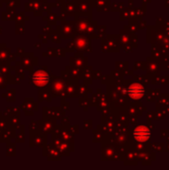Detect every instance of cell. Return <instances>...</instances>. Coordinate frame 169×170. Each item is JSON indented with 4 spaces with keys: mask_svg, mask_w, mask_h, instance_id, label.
Listing matches in <instances>:
<instances>
[{
    "mask_svg": "<svg viewBox=\"0 0 169 170\" xmlns=\"http://www.w3.org/2000/svg\"><path fill=\"white\" fill-rule=\"evenodd\" d=\"M49 80H50V78H49L48 74L45 73L43 71H39L37 73H35V75L33 76V82L34 84L36 85V86H39V87H42V86H45Z\"/></svg>",
    "mask_w": 169,
    "mask_h": 170,
    "instance_id": "cell-3",
    "label": "cell"
},
{
    "mask_svg": "<svg viewBox=\"0 0 169 170\" xmlns=\"http://www.w3.org/2000/svg\"><path fill=\"white\" fill-rule=\"evenodd\" d=\"M144 94V89L141 85L139 84H133L129 87L128 89V96L133 100H139L140 97H143Z\"/></svg>",
    "mask_w": 169,
    "mask_h": 170,
    "instance_id": "cell-2",
    "label": "cell"
},
{
    "mask_svg": "<svg viewBox=\"0 0 169 170\" xmlns=\"http://www.w3.org/2000/svg\"><path fill=\"white\" fill-rule=\"evenodd\" d=\"M133 136H134V138L137 141H141V142L146 141L150 137V130L144 125L137 126L134 129V131H133Z\"/></svg>",
    "mask_w": 169,
    "mask_h": 170,
    "instance_id": "cell-1",
    "label": "cell"
}]
</instances>
